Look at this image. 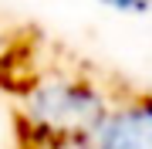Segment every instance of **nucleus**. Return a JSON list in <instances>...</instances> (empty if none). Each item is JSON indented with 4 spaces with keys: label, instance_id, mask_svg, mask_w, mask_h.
<instances>
[{
    "label": "nucleus",
    "instance_id": "1",
    "mask_svg": "<svg viewBox=\"0 0 152 149\" xmlns=\"http://www.w3.org/2000/svg\"><path fill=\"white\" fill-rule=\"evenodd\" d=\"M88 71H44L20 95V136L27 149H88L112 102Z\"/></svg>",
    "mask_w": 152,
    "mask_h": 149
},
{
    "label": "nucleus",
    "instance_id": "2",
    "mask_svg": "<svg viewBox=\"0 0 152 149\" xmlns=\"http://www.w3.org/2000/svg\"><path fill=\"white\" fill-rule=\"evenodd\" d=\"M88 149H152V92L118 95Z\"/></svg>",
    "mask_w": 152,
    "mask_h": 149
},
{
    "label": "nucleus",
    "instance_id": "3",
    "mask_svg": "<svg viewBox=\"0 0 152 149\" xmlns=\"http://www.w3.org/2000/svg\"><path fill=\"white\" fill-rule=\"evenodd\" d=\"M95 4L108 7V10L122 14V17H142L152 10V0H95Z\"/></svg>",
    "mask_w": 152,
    "mask_h": 149
}]
</instances>
